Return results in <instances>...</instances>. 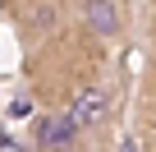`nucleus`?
Instances as JSON below:
<instances>
[{
	"mask_svg": "<svg viewBox=\"0 0 156 152\" xmlns=\"http://www.w3.org/2000/svg\"><path fill=\"white\" fill-rule=\"evenodd\" d=\"M60 111L73 120V129L83 134V138H92V134H101V129L110 124V115H115V102H110L106 83L87 79V83H78V88L69 92V102H64Z\"/></svg>",
	"mask_w": 156,
	"mask_h": 152,
	"instance_id": "f257e3e1",
	"label": "nucleus"
},
{
	"mask_svg": "<svg viewBox=\"0 0 156 152\" xmlns=\"http://www.w3.org/2000/svg\"><path fill=\"white\" fill-rule=\"evenodd\" d=\"M83 19H87V28H92L97 37H115V32H119V5H101V9H83Z\"/></svg>",
	"mask_w": 156,
	"mask_h": 152,
	"instance_id": "7ed1b4c3",
	"label": "nucleus"
},
{
	"mask_svg": "<svg viewBox=\"0 0 156 152\" xmlns=\"http://www.w3.org/2000/svg\"><path fill=\"white\" fill-rule=\"evenodd\" d=\"M101 5H119V0H78V9H101Z\"/></svg>",
	"mask_w": 156,
	"mask_h": 152,
	"instance_id": "20e7f679",
	"label": "nucleus"
},
{
	"mask_svg": "<svg viewBox=\"0 0 156 152\" xmlns=\"http://www.w3.org/2000/svg\"><path fill=\"white\" fill-rule=\"evenodd\" d=\"M32 152H83V134L60 106H46L32 120Z\"/></svg>",
	"mask_w": 156,
	"mask_h": 152,
	"instance_id": "f03ea898",
	"label": "nucleus"
},
{
	"mask_svg": "<svg viewBox=\"0 0 156 152\" xmlns=\"http://www.w3.org/2000/svg\"><path fill=\"white\" fill-rule=\"evenodd\" d=\"M119 152H133V138H124V147H119Z\"/></svg>",
	"mask_w": 156,
	"mask_h": 152,
	"instance_id": "39448f33",
	"label": "nucleus"
}]
</instances>
